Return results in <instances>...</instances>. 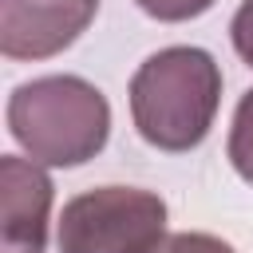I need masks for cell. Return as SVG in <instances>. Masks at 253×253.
Wrapping results in <instances>:
<instances>
[{
	"mask_svg": "<svg viewBox=\"0 0 253 253\" xmlns=\"http://www.w3.org/2000/svg\"><path fill=\"white\" fill-rule=\"evenodd\" d=\"M55 186L36 158H0V253H43Z\"/></svg>",
	"mask_w": 253,
	"mask_h": 253,
	"instance_id": "5b68a950",
	"label": "cell"
},
{
	"mask_svg": "<svg viewBox=\"0 0 253 253\" xmlns=\"http://www.w3.org/2000/svg\"><path fill=\"white\" fill-rule=\"evenodd\" d=\"M225 154H229L237 178L253 186V87L241 95V103H237V111H233V126H229Z\"/></svg>",
	"mask_w": 253,
	"mask_h": 253,
	"instance_id": "8992f818",
	"label": "cell"
},
{
	"mask_svg": "<svg viewBox=\"0 0 253 253\" xmlns=\"http://www.w3.org/2000/svg\"><path fill=\"white\" fill-rule=\"evenodd\" d=\"M150 253H237L229 241L213 237V233H198V229H186V233H166Z\"/></svg>",
	"mask_w": 253,
	"mask_h": 253,
	"instance_id": "52a82bcc",
	"label": "cell"
},
{
	"mask_svg": "<svg viewBox=\"0 0 253 253\" xmlns=\"http://www.w3.org/2000/svg\"><path fill=\"white\" fill-rule=\"evenodd\" d=\"M221 107V67L206 47L174 43L138 63L130 75V119L142 142L186 154L206 142Z\"/></svg>",
	"mask_w": 253,
	"mask_h": 253,
	"instance_id": "6da1fadb",
	"label": "cell"
},
{
	"mask_svg": "<svg viewBox=\"0 0 253 253\" xmlns=\"http://www.w3.org/2000/svg\"><path fill=\"white\" fill-rule=\"evenodd\" d=\"M99 0H0V51L8 59H47L71 47L95 20Z\"/></svg>",
	"mask_w": 253,
	"mask_h": 253,
	"instance_id": "277c9868",
	"label": "cell"
},
{
	"mask_svg": "<svg viewBox=\"0 0 253 253\" xmlns=\"http://www.w3.org/2000/svg\"><path fill=\"white\" fill-rule=\"evenodd\" d=\"M8 130L40 166H83L111 138V103L83 75H40L8 95Z\"/></svg>",
	"mask_w": 253,
	"mask_h": 253,
	"instance_id": "7a4b0ae2",
	"label": "cell"
},
{
	"mask_svg": "<svg viewBox=\"0 0 253 253\" xmlns=\"http://www.w3.org/2000/svg\"><path fill=\"white\" fill-rule=\"evenodd\" d=\"M166 202L138 186H99L75 194L55 229L59 253H150L166 237Z\"/></svg>",
	"mask_w": 253,
	"mask_h": 253,
	"instance_id": "3957f363",
	"label": "cell"
},
{
	"mask_svg": "<svg viewBox=\"0 0 253 253\" xmlns=\"http://www.w3.org/2000/svg\"><path fill=\"white\" fill-rule=\"evenodd\" d=\"M229 40H233V51L253 67V0H241V8L233 12Z\"/></svg>",
	"mask_w": 253,
	"mask_h": 253,
	"instance_id": "9c48e42d",
	"label": "cell"
},
{
	"mask_svg": "<svg viewBox=\"0 0 253 253\" xmlns=\"http://www.w3.org/2000/svg\"><path fill=\"white\" fill-rule=\"evenodd\" d=\"M150 20H162V24H182V20H194L202 12H210L217 0H134Z\"/></svg>",
	"mask_w": 253,
	"mask_h": 253,
	"instance_id": "ba28073f",
	"label": "cell"
}]
</instances>
